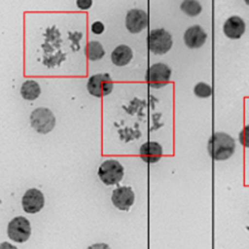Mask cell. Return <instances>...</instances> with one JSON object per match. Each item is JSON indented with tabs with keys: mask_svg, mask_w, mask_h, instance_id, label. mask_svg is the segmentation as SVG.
<instances>
[{
	"mask_svg": "<svg viewBox=\"0 0 249 249\" xmlns=\"http://www.w3.org/2000/svg\"><path fill=\"white\" fill-rule=\"evenodd\" d=\"M235 152V142L225 133H215L209 141L210 156L215 160H225Z\"/></svg>",
	"mask_w": 249,
	"mask_h": 249,
	"instance_id": "cell-1",
	"label": "cell"
},
{
	"mask_svg": "<svg viewBox=\"0 0 249 249\" xmlns=\"http://www.w3.org/2000/svg\"><path fill=\"white\" fill-rule=\"evenodd\" d=\"M30 123L36 132L46 135L55 128L56 119L51 110L47 108H38L32 112Z\"/></svg>",
	"mask_w": 249,
	"mask_h": 249,
	"instance_id": "cell-2",
	"label": "cell"
},
{
	"mask_svg": "<svg viewBox=\"0 0 249 249\" xmlns=\"http://www.w3.org/2000/svg\"><path fill=\"white\" fill-rule=\"evenodd\" d=\"M124 167L116 160H107L104 161L98 170L100 179L106 185L119 183L124 178Z\"/></svg>",
	"mask_w": 249,
	"mask_h": 249,
	"instance_id": "cell-3",
	"label": "cell"
},
{
	"mask_svg": "<svg viewBox=\"0 0 249 249\" xmlns=\"http://www.w3.org/2000/svg\"><path fill=\"white\" fill-rule=\"evenodd\" d=\"M149 48L151 52L162 55L169 52L173 46L172 35L164 29H154L149 34Z\"/></svg>",
	"mask_w": 249,
	"mask_h": 249,
	"instance_id": "cell-4",
	"label": "cell"
},
{
	"mask_svg": "<svg viewBox=\"0 0 249 249\" xmlns=\"http://www.w3.org/2000/svg\"><path fill=\"white\" fill-rule=\"evenodd\" d=\"M7 234L10 239L17 243H23L27 241L31 234V226L27 218L23 216H17L13 218L7 227Z\"/></svg>",
	"mask_w": 249,
	"mask_h": 249,
	"instance_id": "cell-5",
	"label": "cell"
},
{
	"mask_svg": "<svg viewBox=\"0 0 249 249\" xmlns=\"http://www.w3.org/2000/svg\"><path fill=\"white\" fill-rule=\"evenodd\" d=\"M114 83L108 74H96L90 77L87 83V89L90 95L101 98L111 94Z\"/></svg>",
	"mask_w": 249,
	"mask_h": 249,
	"instance_id": "cell-6",
	"label": "cell"
},
{
	"mask_svg": "<svg viewBox=\"0 0 249 249\" xmlns=\"http://www.w3.org/2000/svg\"><path fill=\"white\" fill-rule=\"evenodd\" d=\"M172 76L171 68L163 63H157L150 67L147 73V81L154 89H160L169 84Z\"/></svg>",
	"mask_w": 249,
	"mask_h": 249,
	"instance_id": "cell-7",
	"label": "cell"
},
{
	"mask_svg": "<svg viewBox=\"0 0 249 249\" xmlns=\"http://www.w3.org/2000/svg\"><path fill=\"white\" fill-rule=\"evenodd\" d=\"M112 202L118 210L128 212L135 202V194L131 186H121L113 191Z\"/></svg>",
	"mask_w": 249,
	"mask_h": 249,
	"instance_id": "cell-8",
	"label": "cell"
},
{
	"mask_svg": "<svg viewBox=\"0 0 249 249\" xmlns=\"http://www.w3.org/2000/svg\"><path fill=\"white\" fill-rule=\"evenodd\" d=\"M149 24V16L142 9H132L126 17V27L129 32L137 34L142 32Z\"/></svg>",
	"mask_w": 249,
	"mask_h": 249,
	"instance_id": "cell-9",
	"label": "cell"
},
{
	"mask_svg": "<svg viewBox=\"0 0 249 249\" xmlns=\"http://www.w3.org/2000/svg\"><path fill=\"white\" fill-rule=\"evenodd\" d=\"M44 196L39 190H28L22 197L23 211L27 213H37L44 207Z\"/></svg>",
	"mask_w": 249,
	"mask_h": 249,
	"instance_id": "cell-10",
	"label": "cell"
},
{
	"mask_svg": "<svg viewBox=\"0 0 249 249\" xmlns=\"http://www.w3.org/2000/svg\"><path fill=\"white\" fill-rule=\"evenodd\" d=\"M207 39V34L199 25H195L190 27L185 31L183 35V40L185 45L189 48L196 49L203 46Z\"/></svg>",
	"mask_w": 249,
	"mask_h": 249,
	"instance_id": "cell-11",
	"label": "cell"
},
{
	"mask_svg": "<svg viewBox=\"0 0 249 249\" xmlns=\"http://www.w3.org/2000/svg\"><path fill=\"white\" fill-rule=\"evenodd\" d=\"M140 157L148 163H156L162 157V148L157 142H144L140 148Z\"/></svg>",
	"mask_w": 249,
	"mask_h": 249,
	"instance_id": "cell-12",
	"label": "cell"
},
{
	"mask_svg": "<svg viewBox=\"0 0 249 249\" xmlns=\"http://www.w3.org/2000/svg\"><path fill=\"white\" fill-rule=\"evenodd\" d=\"M245 31V23L239 16H231L228 18L224 25L223 32L226 37L231 39H239Z\"/></svg>",
	"mask_w": 249,
	"mask_h": 249,
	"instance_id": "cell-13",
	"label": "cell"
},
{
	"mask_svg": "<svg viewBox=\"0 0 249 249\" xmlns=\"http://www.w3.org/2000/svg\"><path fill=\"white\" fill-rule=\"evenodd\" d=\"M112 62L119 67L126 66L133 58V51L127 45H120L112 53Z\"/></svg>",
	"mask_w": 249,
	"mask_h": 249,
	"instance_id": "cell-14",
	"label": "cell"
},
{
	"mask_svg": "<svg viewBox=\"0 0 249 249\" xmlns=\"http://www.w3.org/2000/svg\"><path fill=\"white\" fill-rule=\"evenodd\" d=\"M20 93L23 99L28 101L36 100L41 94V88L38 83L34 80H27L23 83L20 89Z\"/></svg>",
	"mask_w": 249,
	"mask_h": 249,
	"instance_id": "cell-15",
	"label": "cell"
},
{
	"mask_svg": "<svg viewBox=\"0 0 249 249\" xmlns=\"http://www.w3.org/2000/svg\"><path fill=\"white\" fill-rule=\"evenodd\" d=\"M85 53L90 61H98L105 56V50L98 41H90L86 46Z\"/></svg>",
	"mask_w": 249,
	"mask_h": 249,
	"instance_id": "cell-16",
	"label": "cell"
},
{
	"mask_svg": "<svg viewBox=\"0 0 249 249\" xmlns=\"http://www.w3.org/2000/svg\"><path fill=\"white\" fill-rule=\"evenodd\" d=\"M180 9L184 14L195 17L201 12L202 7L197 0H183L180 4Z\"/></svg>",
	"mask_w": 249,
	"mask_h": 249,
	"instance_id": "cell-17",
	"label": "cell"
},
{
	"mask_svg": "<svg viewBox=\"0 0 249 249\" xmlns=\"http://www.w3.org/2000/svg\"><path fill=\"white\" fill-rule=\"evenodd\" d=\"M194 92H195L196 96L198 98H209L213 94V89L209 84L200 82L195 86Z\"/></svg>",
	"mask_w": 249,
	"mask_h": 249,
	"instance_id": "cell-18",
	"label": "cell"
},
{
	"mask_svg": "<svg viewBox=\"0 0 249 249\" xmlns=\"http://www.w3.org/2000/svg\"><path fill=\"white\" fill-rule=\"evenodd\" d=\"M239 141L242 146L249 148V124L246 126L239 134Z\"/></svg>",
	"mask_w": 249,
	"mask_h": 249,
	"instance_id": "cell-19",
	"label": "cell"
},
{
	"mask_svg": "<svg viewBox=\"0 0 249 249\" xmlns=\"http://www.w3.org/2000/svg\"><path fill=\"white\" fill-rule=\"evenodd\" d=\"M76 3L78 8L82 10H88L93 4V0H77Z\"/></svg>",
	"mask_w": 249,
	"mask_h": 249,
	"instance_id": "cell-20",
	"label": "cell"
},
{
	"mask_svg": "<svg viewBox=\"0 0 249 249\" xmlns=\"http://www.w3.org/2000/svg\"><path fill=\"white\" fill-rule=\"evenodd\" d=\"M91 30L94 34L96 35H99V34H102L104 32V30H105V26H104V24L100 21H96L92 24L91 26Z\"/></svg>",
	"mask_w": 249,
	"mask_h": 249,
	"instance_id": "cell-21",
	"label": "cell"
},
{
	"mask_svg": "<svg viewBox=\"0 0 249 249\" xmlns=\"http://www.w3.org/2000/svg\"><path fill=\"white\" fill-rule=\"evenodd\" d=\"M87 249H111V248L106 243H96V244L89 246Z\"/></svg>",
	"mask_w": 249,
	"mask_h": 249,
	"instance_id": "cell-22",
	"label": "cell"
},
{
	"mask_svg": "<svg viewBox=\"0 0 249 249\" xmlns=\"http://www.w3.org/2000/svg\"><path fill=\"white\" fill-rule=\"evenodd\" d=\"M0 249H17V247L10 244L9 242H2L0 244Z\"/></svg>",
	"mask_w": 249,
	"mask_h": 249,
	"instance_id": "cell-23",
	"label": "cell"
},
{
	"mask_svg": "<svg viewBox=\"0 0 249 249\" xmlns=\"http://www.w3.org/2000/svg\"><path fill=\"white\" fill-rule=\"evenodd\" d=\"M244 1H245V3H246L247 5H249V0H244Z\"/></svg>",
	"mask_w": 249,
	"mask_h": 249,
	"instance_id": "cell-24",
	"label": "cell"
}]
</instances>
